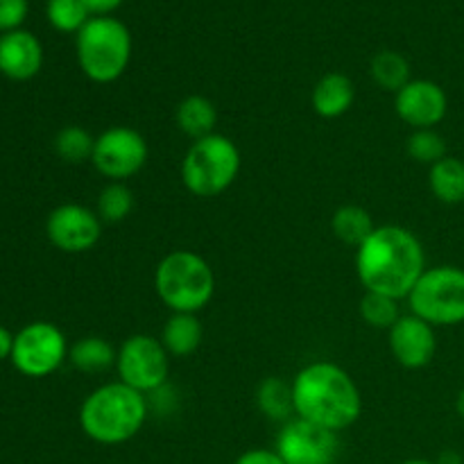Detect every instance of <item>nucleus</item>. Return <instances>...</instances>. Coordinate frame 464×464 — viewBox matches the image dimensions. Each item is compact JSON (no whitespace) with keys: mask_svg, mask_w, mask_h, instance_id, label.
I'll use <instances>...</instances> for the list:
<instances>
[{"mask_svg":"<svg viewBox=\"0 0 464 464\" xmlns=\"http://www.w3.org/2000/svg\"><path fill=\"white\" fill-rule=\"evenodd\" d=\"M406 152L412 161L424 163V166H435L449 157L447 140L438 130H412L406 140Z\"/></svg>","mask_w":464,"mask_h":464,"instance_id":"obj_27","label":"nucleus"},{"mask_svg":"<svg viewBox=\"0 0 464 464\" xmlns=\"http://www.w3.org/2000/svg\"><path fill=\"white\" fill-rule=\"evenodd\" d=\"M401 464H438V462L426 460V458H411V460H406V462H401Z\"/></svg>","mask_w":464,"mask_h":464,"instance_id":"obj_34","label":"nucleus"},{"mask_svg":"<svg viewBox=\"0 0 464 464\" xmlns=\"http://www.w3.org/2000/svg\"><path fill=\"white\" fill-rule=\"evenodd\" d=\"M131 59V34L113 16H93L77 32V62L95 84H111L125 75Z\"/></svg>","mask_w":464,"mask_h":464,"instance_id":"obj_5","label":"nucleus"},{"mask_svg":"<svg viewBox=\"0 0 464 464\" xmlns=\"http://www.w3.org/2000/svg\"><path fill=\"white\" fill-rule=\"evenodd\" d=\"M390 352L394 361L406 370H424L438 353L435 326L417 315H401L397 324L388 331Z\"/></svg>","mask_w":464,"mask_h":464,"instance_id":"obj_14","label":"nucleus"},{"mask_svg":"<svg viewBox=\"0 0 464 464\" xmlns=\"http://www.w3.org/2000/svg\"><path fill=\"white\" fill-rule=\"evenodd\" d=\"M44 66V45L32 32L14 30L0 34V72L12 82H27Z\"/></svg>","mask_w":464,"mask_h":464,"instance_id":"obj_15","label":"nucleus"},{"mask_svg":"<svg viewBox=\"0 0 464 464\" xmlns=\"http://www.w3.org/2000/svg\"><path fill=\"white\" fill-rule=\"evenodd\" d=\"M394 111L412 130H435L447 118V91L433 80H411L394 93Z\"/></svg>","mask_w":464,"mask_h":464,"instance_id":"obj_13","label":"nucleus"},{"mask_svg":"<svg viewBox=\"0 0 464 464\" xmlns=\"http://www.w3.org/2000/svg\"><path fill=\"white\" fill-rule=\"evenodd\" d=\"M240 150L229 136L211 134L193 140L184 154L179 175L186 190L195 198H218L234 186L240 172Z\"/></svg>","mask_w":464,"mask_h":464,"instance_id":"obj_6","label":"nucleus"},{"mask_svg":"<svg viewBox=\"0 0 464 464\" xmlns=\"http://www.w3.org/2000/svg\"><path fill=\"white\" fill-rule=\"evenodd\" d=\"M91 163L104 179L125 181L139 175L148 163V140L134 127H109L95 136Z\"/></svg>","mask_w":464,"mask_h":464,"instance_id":"obj_10","label":"nucleus"},{"mask_svg":"<svg viewBox=\"0 0 464 464\" xmlns=\"http://www.w3.org/2000/svg\"><path fill=\"white\" fill-rule=\"evenodd\" d=\"M30 3L27 0H0V34L21 30L25 23Z\"/></svg>","mask_w":464,"mask_h":464,"instance_id":"obj_29","label":"nucleus"},{"mask_svg":"<svg viewBox=\"0 0 464 464\" xmlns=\"http://www.w3.org/2000/svg\"><path fill=\"white\" fill-rule=\"evenodd\" d=\"M14 338H16V335L0 324V361H7V358H12Z\"/></svg>","mask_w":464,"mask_h":464,"instance_id":"obj_32","label":"nucleus"},{"mask_svg":"<svg viewBox=\"0 0 464 464\" xmlns=\"http://www.w3.org/2000/svg\"><path fill=\"white\" fill-rule=\"evenodd\" d=\"M150 415L145 394L127 388L121 381L95 388L80 406V429L91 442L102 447H118L143 429Z\"/></svg>","mask_w":464,"mask_h":464,"instance_id":"obj_3","label":"nucleus"},{"mask_svg":"<svg viewBox=\"0 0 464 464\" xmlns=\"http://www.w3.org/2000/svg\"><path fill=\"white\" fill-rule=\"evenodd\" d=\"M54 154L62 159L63 163L71 166H82V163L91 161L95 148V136L82 125H66L57 131L53 140Z\"/></svg>","mask_w":464,"mask_h":464,"instance_id":"obj_24","label":"nucleus"},{"mask_svg":"<svg viewBox=\"0 0 464 464\" xmlns=\"http://www.w3.org/2000/svg\"><path fill=\"white\" fill-rule=\"evenodd\" d=\"M68 343L63 331L53 322H30L14 338L9 361L23 376L44 379L54 374L68 361Z\"/></svg>","mask_w":464,"mask_h":464,"instance_id":"obj_9","label":"nucleus"},{"mask_svg":"<svg viewBox=\"0 0 464 464\" xmlns=\"http://www.w3.org/2000/svg\"><path fill=\"white\" fill-rule=\"evenodd\" d=\"M376 225L374 218L367 208L358 207V204H344L331 218V231L338 240H343L349 247H361L372 234H374Z\"/></svg>","mask_w":464,"mask_h":464,"instance_id":"obj_20","label":"nucleus"},{"mask_svg":"<svg viewBox=\"0 0 464 464\" xmlns=\"http://www.w3.org/2000/svg\"><path fill=\"white\" fill-rule=\"evenodd\" d=\"M154 290L172 313L198 315L216 295V272L198 252L175 249L159 261L154 270Z\"/></svg>","mask_w":464,"mask_h":464,"instance_id":"obj_4","label":"nucleus"},{"mask_svg":"<svg viewBox=\"0 0 464 464\" xmlns=\"http://www.w3.org/2000/svg\"><path fill=\"white\" fill-rule=\"evenodd\" d=\"M175 122L181 134H186L188 139H207V136L216 134L218 109L213 100L204 98V95H188L177 104Z\"/></svg>","mask_w":464,"mask_h":464,"instance_id":"obj_18","label":"nucleus"},{"mask_svg":"<svg viewBox=\"0 0 464 464\" xmlns=\"http://www.w3.org/2000/svg\"><path fill=\"white\" fill-rule=\"evenodd\" d=\"M412 315L430 326H456L464 322V270L458 266L426 267L408 295Z\"/></svg>","mask_w":464,"mask_h":464,"instance_id":"obj_7","label":"nucleus"},{"mask_svg":"<svg viewBox=\"0 0 464 464\" xmlns=\"http://www.w3.org/2000/svg\"><path fill=\"white\" fill-rule=\"evenodd\" d=\"M134 211V193L125 181H109L98 195V207L95 213L104 225H118L127 220Z\"/></svg>","mask_w":464,"mask_h":464,"instance_id":"obj_25","label":"nucleus"},{"mask_svg":"<svg viewBox=\"0 0 464 464\" xmlns=\"http://www.w3.org/2000/svg\"><path fill=\"white\" fill-rule=\"evenodd\" d=\"M256 406L267 420L272 421H290L295 417V399H293V383L270 376L263 379L256 390Z\"/></svg>","mask_w":464,"mask_h":464,"instance_id":"obj_21","label":"nucleus"},{"mask_svg":"<svg viewBox=\"0 0 464 464\" xmlns=\"http://www.w3.org/2000/svg\"><path fill=\"white\" fill-rule=\"evenodd\" d=\"M353 102H356V86L344 72H326L313 86V111L326 121L344 116L353 107Z\"/></svg>","mask_w":464,"mask_h":464,"instance_id":"obj_16","label":"nucleus"},{"mask_svg":"<svg viewBox=\"0 0 464 464\" xmlns=\"http://www.w3.org/2000/svg\"><path fill=\"white\" fill-rule=\"evenodd\" d=\"M45 16L54 30L66 32V34L75 32L77 34L89 23L91 14L82 0H48Z\"/></svg>","mask_w":464,"mask_h":464,"instance_id":"obj_28","label":"nucleus"},{"mask_svg":"<svg viewBox=\"0 0 464 464\" xmlns=\"http://www.w3.org/2000/svg\"><path fill=\"white\" fill-rule=\"evenodd\" d=\"M361 317L365 320L367 326H372V329L390 331L397 324L399 317H401L399 299L365 290V295H362L361 299Z\"/></svg>","mask_w":464,"mask_h":464,"instance_id":"obj_26","label":"nucleus"},{"mask_svg":"<svg viewBox=\"0 0 464 464\" xmlns=\"http://www.w3.org/2000/svg\"><path fill=\"white\" fill-rule=\"evenodd\" d=\"M295 417L334 433L352 429L362 412V397L347 370L331 361L308 362L295 374Z\"/></svg>","mask_w":464,"mask_h":464,"instance_id":"obj_2","label":"nucleus"},{"mask_svg":"<svg viewBox=\"0 0 464 464\" xmlns=\"http://www.w3.org/2000/svg\"><path fill=\"white\" fill-rule=\"evenodd\" d=\"M356 272L370 293L408 299L426 272L424 245L401 225H381L356 249Z\"/></svg>","mask_w":464,"mask_h":464,"instance_id":"obj_1","label":"nucleus"},{"mask_svg":"<svg viewBox=\"0 0 464 464\" xmlns=\"http://www.w3.org/2000/svg\"><path fill=\"white\" fill-rule=\"evenodd\" d=\"M89 9V14L93 16H109L113 9H118L122 5V0H82Z\"/></svg>","mask_w":464,"mask_h":464,"instance_id":"obj_31","label":"nucleus"},{"mask_svg":"<svg viewBox=\"0 0 464 464\" xmlns=\"http://www.w3.org/2000/svg\"><path fill=\"white\" fill-rule=\"evenodd\" d=\"M234 464H285L275 449H249Z\"/></svg>","mask_w":464,"mask_h":464,"instance_id":"obj_30","label":"nucleus"},{"mask_svg":"<svg viewBox=\"0 0 464 464\" xmlns=\"http://www.w3.org/2000/svg\"><path fill=\"white\" fill-rule=\"evenodd\" d=\"M118 349L100 335H84L75 340L68 349V361L77 372L84 374H102L116 367Z\"/></svg>","mask_w":464,"mask_h":464,"instance_id":"obj_19","label":"nucleus"},{"mask_svg":"<svg viewBox=\"0 0 464 464\" xmlns=\"http://www.w3.org/2000/svg\"><path fill=\"white\" fill-rule=\"evenodd\" d=\"M370 75L379 89L390 91V93H399L412 80L408 59L394 50H381L374 54L370 63Z\"/></svg>","mask_w":464,"mask_h":464,"instance_id":"obj_23","label":"nucleus"},{"mask_svg":"<svg viewBox=\"0 0 464 464\" xmlns=\"http://www.w3.org/2000/svg\"><path fill=\"white\" fill-rule=\"evenodd\" d=\"M275 451L285 464H334L340 440L334 430L293 417L281 426Z\"/></svg>","mask_w":464,"mask_h":464,"instance_id":"obj_11","label":"nucleus"},{"mask_svg":"<svg viewBox=\"0 0 464 464\" xmlns=\"http://www.w3.org/2000/svg\"><path fill=\"white\" fill-rule=\"evenodd\" d=\"M113 370H116L121 383L148 397L150 392L168 383L170 356H168L166 347L159 338L148 334H136L130 335L118 347Z\"/></svg>","mask_w":464,"mask_h":464,"instance_id":"obj_8","label":"nucleus"},{"mask_svg":"<svg viewBox=\"0 0 464 464\" xmlns=\"http://www.w3.org/2000/svg\"><path fill=\"white\" fill-rule=\"evenodd\" d=\"M456 411H458V415H460V420L464 421V388L460 390V394H458V399H456Z\"/></svg>","mask_w":464,"mask_h":464,"instance_id":"obj_33","label":"nucleus"},{"mask_svg":"<svg viewBox=\"0 0 464 464\" xmlns=\"http://www.w3.org/2000/svg\"><path fill=\"white\" fill-rule=\"evenodd\" d=\"M102 225L104 222L93 208L84 204H62L50 211L45 220V234L59 252L82 254L98 245Z\"/></svg>","mask_w":464,"mask_h":464,"instance_id":"obj_12","label":"nucleus"},{"mask_svg":"<svg viewBox=\"0 0 464 464\" xmlns=\"http://www.w3.org/2000/svg\"><path fill=\"white\" fill-rule=\"evenodd\" d=\"M430 193L442 204L464 202V161L458 157H444L429 172Z\"/></svg>","mask_w":464,"mask_h":464,"instance_id":"obj_22","label":"nucleus"},{"mask_svg":"<svg viewBox=\"0 0 464 464\" xmlns=\"http://www.w3.org/2000/svg\"><path fill=\"white\" fill-rule=\"evenodd\" d=\"M204 338L202 322L195 313H172L166 320L161 331V344L166 347L168 356L186 358L193 356L199 349Z\"/></svg>","mask_w":464,"mask_h":464,"instance_id":"obj_17","label":"nucleus"}]
</instances>
